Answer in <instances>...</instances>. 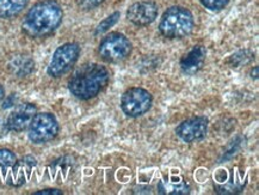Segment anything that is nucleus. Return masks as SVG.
Listing matches in <instances>:
<instances>
[{
  "label": "nucleus",
  "instance_id": "f257e3e1",
  "mask_svg": "<svg viewBox=\"0 0 259 195\" xmlns=\"http://www.w3.org/2000/svg\"><path fill=\"white\" fill-rule=\"evenodd\" d=\"M64 12L55 0H43L32 6L23 21V31L32 38L46 37L61 24Z\"/></svg>",
  "mask_w": 259,
  "mask_h": 195
},
{
  "label": "nucleus",
  "instance_id": "f03ea898",
  "mask_svg": "<svg viewBox=\"0 0 259 195\" xmlns=\"http://www.w3.org/2000/svg\"><path fill=\"white\" fill-rule=\"evenodd\" d=\"M110 73L99 64L84 65L72 75L68 82L71 94L79 100H91L106 87Z\"/></svg>",
  "mask_w": 259,
  "mask_h": 195
},
{
  "label": "nucleus",
  "instance_id": "7ed1b4c3",
  "mask_svg": "<svg viewBox=\"0 0 259 195\" xmlns=\"http://www.w3.org/2000/svg\"><path fill=\"white\" fill-rule=\"evenodd\" d=\"M194 25V16L188 9L172 6L162 15L159 31L167 38H183L191 34Z\"/></svg>",
  "mask_w": 259,
  "mask_h": 195
},
{
  "label": "nucleus",
  "instance_id": "20e7f679",
  "mask_svg": "<svg viewBox=\"0 0 259 195\" xmlns=\"http://www.w3.org/2000/svg\"><path fill=\"white\" fill-rule=\"evenodd\" d=\"M132 42L128 37L119 32H111L102 40L98 53L103 60L108 62H121L131 55Z\"/></svg>",
  "mask_w": 259,
  "mask_h": 195
},
{
  "label": "nucleus",
  "instance_id": "39448f33",
  "mask_svg": "<svg viewBox=\"0 0 259 195\" xmlns=\"http://www.w3.org/2000/svg\"><path fill=\"white\" fill-rule=\"evenodd\" d=\"M80 55V47L74 42H68L56 49L49 62L47 73L53 78H59L67 73Z\"/></svg>",
  "mask_w": 259,
  "mask_h": 195
},
{
  "label": "nucleus",
  "instance_id": "423d86ee",
  "mask_svg": "<svg viewBox=\"0 0 259 195\" xmlns=\"http://www.w3.org/2000/svg\"><path fill=\"white\" fill-rule=\"evenodd\" d=\"M153 104L151 92L144 88H131L121 98V108L129 118H139L145 115Z\"/></svg>",
  "mask_w": 259,
  "mask_h": 195
},
{
  "label": "nucleus",
  "instance_id": "0eeeda50",
  "mask_svg": "<svg viewBox=\"0 0 259 195\" xmlns=\"http://www.w3.org/2000/svg\"><path fill=\"white\" fill-rule=\"evenodd\" d=\"M59 133V124L51 113H36L29 126V139L36 145L52 141Z\"/></svg>",
  "mask_w": 259,
  "mask_h": 195
},
{
  "label": "nucleus",
  "instance_id": "6e6552de",
  "mask_svg": "<svg viewBox=\"0 0 259 195\" xmlns=\"http://www.w3.org/2000/svg\"><path fill=\"white\" fill-rule=\"evenodd\" d=\"M208 133V120L205 118H191L184 120L176 128V134L184 143L200 141Z\"/></svg>",
  "mask_w": 259,
  "mask_h": 195
},
{
  "label": "nucleus",
  "instance_id": "1a4fd4ad",
  "mask_svg": "<svg viewBox=\"0 0 259 195\" xmlns=\"http://www.w3.org/2000/svg\"><path fill=\"white\" fill-rule=\"evenodd\" d=\"M158 5L152 0H141L129 6L127 18L136 26L152 24L158 17Z\"/></svg>",
  "mask_w": 259,
  "mask_h": 195
},
{
  "label": "nucleus",
  "instance_id": "9d476101",
  "mask_svg": "<svg viewBox=\"0 0 259 195\" xmlns=\"http://www.w3.org/2000/svg\"><path fill=\"white\" fill-rule=\"evenodd\" d=\"M37 113V108L32 103H23L18 105L15 110L10 114L6 120L9 131L12 132H23L29 128L32 119Z\"/></svg>",
  "mask_w": 259,
  "mask_h": 195
},
{
  "label": "nucleus",
  "instance_id": "9b49d317",
  "mask_svg": "<svg viewBox=\"0 0 259 195\" xmlns=\"http://www.w3.org/2000/svg\"><path fill=\"white\" fill-rule=\"evenodd\" d=\"M37 164L34 157L26 156L22 160L16 161L15 164L8 170V184L11 187H21L31 177L32 170Z\"/></svg>",
  "mask_w": 259,
  "mask_h": 195
},
{
  "label": "nucleus",
  "instance_id": "f8f14e48",
  "mask_svg": "<svg viewBox=\"0 0 259 195\" xmlns=\"http://www.w3.org/2000/svg\"><path fill=\"white\" fill-rule=\"evenodd\" d=\"M205 55H207V51L203 46H195L188 54L181 59L179 65H181L182 71L189 75L197 73L203 67Z\"/></svg>",
  "mask_w": 259,
  "mask_h": 195
},
{
  "label": "nucleus",
  "instance_id": "ddd939ff",
  "mask_svg": "<svg viewBox=\"0 0 259 195\" xmlns=\"http://www.w3.org/2000/svg\"><path fill=\"white\" fill-rule=\"evenodd\" d=\"M9 71L18 78L28 77L35 69V62L28 55H16L8 64Z\"/></svg>",
  "mask_w": 259,
  "mask_h": 195
},
{
  "label": "nucleus",
  "instance_id": "4468645a",
  "mask_svg": "<svg viewBox=\"0 0 259 195\" xmlns=\"http://www.w3.org/2000/svg\"><path fill=\"white\" fill-rule=\"evenodd\" d=\"M158 190L165 195H185L190 193V184L184 180H161L158 184Z\"/></svg>",
  "mask_w": 259,
  "mask_h": 195
},
{
  "label": "nucleus",
  "instance_id": "2eb2a0df",
  "mask_svg": "<svg viewBox=\"0 0 259 195\" xmlns=\"http://www.w3.org/2000/svg\"><path fill=\"white\" fill-rule=\"evenodd\" d=\"M74 165V161L71 157H61L53 162L49 167V173L53 178H66L71 173Z\"/></svg>",
  "mask_w": 259,
  "mask_h": 195
},
{
  "label": "nucleus",
  "instance_id": "dca6fc26",
  "mask_svg": "<svg viewBox=\"0 0 259 195\" xmlns=\"http://www.w3.org/2000/svg\"><path fill=\"white\" fill-rule=\"evenodd\" d=\"M29 0H0V17L12 18L26 8Z\"/></svg>",
  "mask_w": 259,
  "mask_h": 195
},
{
  "label": "nucleus",
  "instance_id": "f3484780",
  "mask_svg": "<svg viewBox=\"0 0 259 195\" xmlns=\"http://www.w3.org/2000/svg\"><path fill=\"white\" fill-rule=\"evenodd\" d=\"M17 157L8 148H0V174L6 173L15 164Z\"/></svg>",
  "mask_w": 259,
  "mask_h": 195
},
{
  "label": "nucleus",
  "instance_id": "a211bd4d",
  "mask_svg": "<svg viewBox=\"0 0 259 195\" xmlns=\"http://www.w3.org/2000/svg\"><path fill=\"white\" fill-rule=\"evenodd\" d=\"M119 19V12H114L112 15L109 16V17H106L104 21H102L99 24L97 25V28H96V31H95V35H102L104 34L109 30V29L112 28L116 23L118 22Z\"/></svg>",
  "mask_w": 259,
  "mask_h": 195
},
{
  "label": "nucleus",
  "instance_id": "6ab92c4d",
  "mask_svg": "<svg viewBox=\"0 0 259 195\" xmlns=\"http://www.w3.org/2000/svg\"><path fill=\"white\" fill-rule=\"evenodd\" d=\"M200 2L202 3V5L205 6L208 10L218 12L224 10L226 6L228 5L230 0H200Z\"/></svg>",
  "mask_w": 259,
  "mask_h": 195
},
{
  "label": "nucleus",
  "instance_id": "aec40b11",
  "mask_svg": "<svg viewBox=\"0 0 259 195\" xmlns=\"http://www.w3.org/2000/svg\"><path fill=\"white\" fill-rule=\"evenodd\" d=\"M77 2L82 10H92L101 5L105 0H77Z\"/></svg>",
  "mask_w": 259,
  "mask_h": 195
},
{
  "label": "nucleus",
  "instance_id": "412c9836",
  "mask_svg": "<svg viewBox=\"0 0 259 195\" xmlns=\"http://www.w3.org/2000/svg\"><path fill=\"white\" fill-rule=\"evenodd\" d=\"M35 195H61L62 191L59 189H54V188H49V189H42L34 193Z\"/></svg>",
  "mask_w": 259,
  "mask_h": 195
},
{
  "label": "nucleus",
  "instance_id": "4be33fe9",
  "mask_svg": "<svg viewBox=\"0 0 259 195\" xmlns=\"http://www.w3.org/2000/svg\"><path fill=\"white\" fill-rule=\"evenodd\" d=\"M15 101H16V96L15 95H11L10 97H8L4 102V105H3V108L4 109H8L10 107H12L13 104H15Z\"/></svg>",
  "mask_w": 259,
  "mask_h": 195
},
{
  "label": "nucleus",
  "instance_id": "5701e85b",
  "mask_svg": "<svg viewBox=\"0 0 259 195\" xmlns=\"http://www.w3.org/2000/svg\"><path fill=\"white\" fill-rule=\"evenodd\" d=\"M6 132H9V128H8V125H6V121L3 120V119H0V137L5 135Z\"/></svg>",
  "mask_w": 259,
  "mask_h": 195
},
{
  "label": "nucleus",
  "instance_id": "b1692460",
  "mask_svg": "<svg viewBox=\"0 0 259 195\" xmlns=\"http://www.w3.org/2000/svg\"><path fill=\"white\" fill-rule=\"evenodd\" d=\"M4 96H5V91H4V88H3V85L0 84V101L3 100V98H4Z\"/></svg>",
  "mask_w": 259,
  "mask_h": 195
},
{
  "label": "nucleus",
  "instance_id": "393cba45",
  "mask_svg": "<svg viewBox=\"0 0 259 195\" xmlns=\"http://www.w3.org/2000/svg\"><path fill=\"white\" fill-rule=\"evenodd\" d=\"M251 74H253V72ZM254 78H258V67H254Z\"/></svg>",
  "mask_w": 259,
  "mask_h": 195
}]
</instances>
